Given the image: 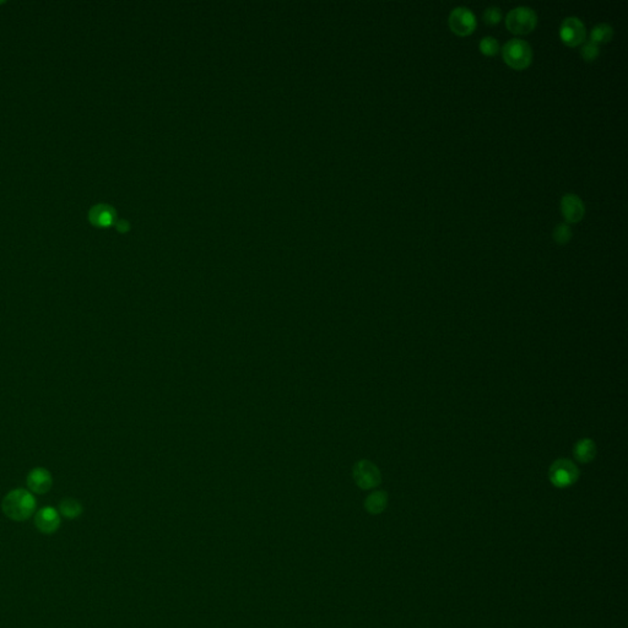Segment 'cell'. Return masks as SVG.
Returning <instances> with one entry per match:
<instances>
[{
	"instance_id": "obj_17",
	"label": "cell",
	"mask_w": 628,
	"mask_h": 628,
	"mask_svg": "<svg viewBox=\"0 0 628 628\" xmlns=\"http://www.w3.org/2000/svg\"><path fill=\"white\" fill-rule=\"evenodd\" d=\"M600 48L596 43L592 41H587L583 43L581 48V56L585 62H594L595 59L599 57Z\"/></svg>"
},
{
	"instance_id": "obj_6",
	"label": "cell",
	"mask_w": 628,
	"mask_h": 628,
	"mask_svg": "<svg viewBox=\"0 0 628 628\" xmlns=\"http://www.w3.org/2000/svg\"><path fill=\"white\" fill-rule=\"evenodd\" d=\"M559 37L564 45L577 47L585 42L587 29L581 19L570 16L564 19L559 26Z\"/></svg>"
},
{
	"instance_id": "obj_16",
	"label": "cell",
	"mask_w": 628,
	"mask_h": 628,
	"mask_svg": "<svg viewBox=\"0 0 628 628\" xmlns=\"http://www.w3.org/2000/svg\"><path fill=\"white\" fill-rule=\"evenodd\" d=\"M480 52L483 53L487 57H494L497 53L500 52V43L491 36L483 37V40L479 43Z\"/></svg>"
},
{
	"instance_id": "obj_14",
	"label": "cell",
	"mask_w": 628,
	"mask_h": 628,
	"mask_svg": "<svg viewBox=\"0 0 628 628\" xmlns=\"http://www.w3.org/2000/svg\"><path fill=\"white\" fill-rule=\"evenodd\" d=\"M387 502H388V497H387L385 492H383V491L373 492L372 494H370L367 497V511L370 513H373V514H378V513L383 512L385 507H387Z\"/></svg>"
},
{
	"instance_id": "obj_18",
	"label": "cell",
	"mask_w": 628,
	"mask_h": 628,
	"mask_svg": "<svg viewBox=\"0 0 628 628\" xmlns=\"http://www.w3.org/2000/svg\"><path fill=\"white\" fill-rule=\"evenodd\" d=\"M502 19V12L497 6H489L483 12V21L487 25H497Z\"/></svg>"
},
{
	"instance_id": "obj_3",
	"label": "cell",
	"mask_w": 628,
	"mask_h": 628,
	"mask_svg": "<svg viewBox=\"0 0 628 628\" xmlns=\"http://www.w3.org/2000/svg\"><path fill=\"white\" fill-rule=\"evenodd\" d=\"M536 25L538 15L529 6H517L507 15V29L516 35H527L535 29Z\"/></svg>"
},
{
	"instance_id": "obj_1",
	"label": "cell",
	"mask_w": 628,
	"mask_h": 628,
	"mask_svg": "<svg viewBox=\"0 0 628 628\" xmlns=\"http://www.w3.org/2000/svg\"><path fill=\"white\" fill-rule=\"evenodd\" d=\"M37 500L29 490H12L1 500V509L14 522H25L34 516Z\"/></svg>"
},
{
	"instance_id": "obj_8",
	"label": "cell",
	"mask_w": 628,
	"mask_h": 628,
	"mask_svg": "<svg viewBox=\"0 0 628 628\" xmlns=\"http://www.w3.org/2000/svg\"><path fill=\"white\" fill-rule=\"evenodd\" d=\"M35 527L42 534L51 535L54 534L60 527V514L53 507H43L38 509L35 514Z\"/></svg>"
},
{
	"instance_id": "obj_7",
	"label": "cell",
	"mask_w": 628,
	"mask_h": 628,
	"mask_svg": "<svg viewBox=\"0 0 628 628\" xmlns=\"http://www.w3.org/2000/svg\"><path fill=\"white\" fill-rule=\"evenodd\" d=\"M354 479L361 489L370 490L378 486L382 481L381 471L368 460H360L354 468Z\"/></svg>"
},
{
	"instance_id": "obj_11",
	"label": "cell",
	"mask_w": 628,
	"mask_h": 628,
	"mask_svg": "<svg viewBox=\"0 0 628 628\" xmlns=\"http://www.w3.org/2000/svg\"><path fill=\"white\" fill-rule=\"evenodd\" d=\"M573 454H575L576 459L578 460L579 463L587 464V463H590V461L595 458V455H596V446H595L593 439L583 438V439L576 443Z\"/></svg>"
},
{
	"instance_id": "obj_5",
	"label": "cell",
	"mask_w": 628,
	"mask_h": 628,
	"mask_svg": "<svg viewBox=\"0 0 628 628\" xmlns=\"http://www.w3.org/2000/svg\"><path fill=\"white\" fill-rule=\"evenodd\" d=\"M449 27L459 36L471 35L477 26L475 14L469 8L458 6L449 14Z\"/></svg>"
},
{
	"instance_id": "obj_13",
	"label": "cell",
	"mask_w": 628,
	"mask_h": 628,
	"mask_svg": "<svg viewBox=\"0 0 628 628\" xmlns=\"http://www.w3.org/2000/svg\"><path fill=\"white\" fill-rule=\"evenodd\" d=\"M614 37V29L609 23H598L590 31V41L596 43L598 46L601 43L610 42Z\"/></svg>"
},
{
	"instance_id": "obj_2",
	"label": "cell",
	"mask_w": 628,
	"mask_h": 628,
	"mask_svg": "<svg viewBox=\"0 0 628 628\" xmlns=\"http://www.w3.org/2000/svg\"><path fill=\"white\" fill-rule=\"evenodd\" d=\"M502 57L513 69L524 70L533 62V49L528 42L513 38L502 48Z\"/></svg>"
},
{
	"instance_id": "obj_9",
	"label": "cell",
	"mask_w": 628,
	"mask_h": 628,
	"mask_svg": "<svg viewBox=\"0 0 628 628\" xmlns=\"http://www.w3.org/2000/svg\"><path fill=\"white\" fill-rule=\"evenodd\" d=\"M561 211L566 221L568 224H577L582 221L585 215V206L582 199L577 194L567 193L561 199Z\"/></svg>"
},
{
	"instance_id": "obj_12",
	"label": "cell",
	"mask_w": 628,
	"mask_h": 628,
	"mask_svg": "<svg viewBox=\"0 0 628 628\" xmlns=\"http://www.w3.org/2000/svg\"><path fill=\"white\" fill-rule=\"evenodd\" d=\"M58 512L60 516H63L67 519H76L82 516L84 512V507H82V502H79L75 498H64L59 503Z\"/></svg>"
},
{
	"instance_id": "obj_4",
	"label": "cell",
	"mask_w": 628,
	"mask_h": 628,
	"mask_svg": "<svg viewBox=\"0 0 628 628\" xmlns=\"http://www.w3.org/2000/svg\"><path fill=\"white\" fill-rule=\"evenodd\" d=\"M581 471L570 459L556 460L548 470V479L556 487H568L579 479Z\"/></svg>"
},
{
	"instance_id": "obj_15",
	"label": "cell",
	"mask_w": 628,
	"mask_h": 628,
	"mask_svg": "<svg viewBox=\"0 0 628 628\" xmlns=\"http://www.w3.org/2000/svg\"><path fill=\"white\" fill-rule=\"evenodd\" d=\"M572 236H573L572 228L566 222L557 224L555 227V230H553V237L557 245H564L566 243H568L572 239Z\"/></svg>"
},
{
	"instance_id": "obj_10",
	"label": "cell",
	"mask_w": 628,
	"mask_h": 628,
	"mask_svg": "<svg viewBox=\"0 0 628 628\" xmlns=\"http://www.w3.org/2000/svg\"><path fill=\"white\" fill-rule=\"evenodd\" d=\"M26 485L29 492L35 494H46L52 489V474L45 468H35L29 471L26 477Z\"/></svg>"
}]
</instances>
